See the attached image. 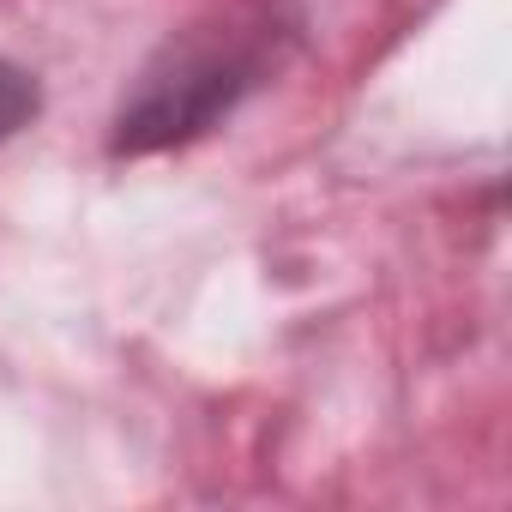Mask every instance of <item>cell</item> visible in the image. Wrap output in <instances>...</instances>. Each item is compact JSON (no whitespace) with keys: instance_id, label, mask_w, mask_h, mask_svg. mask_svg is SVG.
Here are the masks:
<instances>
[{"instance_id":"7a4b0ae2","label":"cell","mask_w":512,"mask_h":512,"mask_svg":"<svg viewBox=\"0 0 512 512\" xmlns=\"http://www.w3.org/2000/svg\"><path fill=\"white\" fill-rule=\"evenodd\" d=\"M43 109L37 97V79L13 61H0V139H13L19 127H31V115Z\"/></svg>"},{"instance_id":"6da1fadb","label":"cell","mask_w":512,"mask_h":512,"mask_svg":"<svg viewBox=\"0 0 512 512\" xmlns=\"http://www.w3.org/2000/svg\"><path fill=\"white\" fill-rule=\"evenodd\" d=\"M278 37L284 31L272 25V13H223L217 25H193L187 37H175L145 67L139 91L121 103L109 151L139 157V151H163V145H187L211 133L266 79Z\"/></svg>"}]
</instances>
